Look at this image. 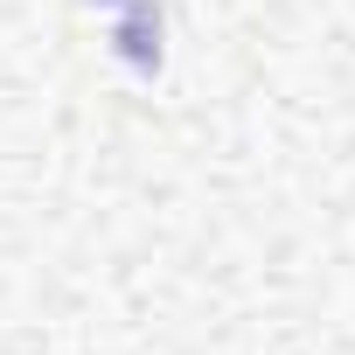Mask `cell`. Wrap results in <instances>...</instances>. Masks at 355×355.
<instances>
[{"instance_id":"1","label":"cell","mask_w":355,"mask_h":355,"mask_svg":"<svg viewBox=\"0 0 355 355\" xmlns=\"http://www.w3.org/2000/svg\"><path fill=\"white\" fill-rule=\"evenodd\" d=\"M105 8H119V15H125V8H132V0H105Z\"/></svg>"}]
</instances>
